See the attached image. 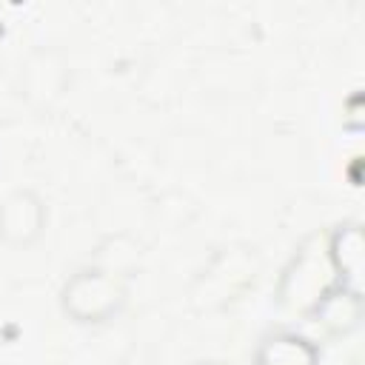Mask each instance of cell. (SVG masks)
<instances>
[{"label":"cell","mask_w":365,"mask_h":365,"mask_svg":"<svg viewBox=\"0 0 365 365\" xmlns=\"http://www.w3.org/2000/svg\"><path fill=\"white\" fill-rule=\"evenodd\" d=\"M262 365H314V351L305 345V339L277 336L265 345Z\"/></svg>","instance_id":"obj_1"}]
</instances>
